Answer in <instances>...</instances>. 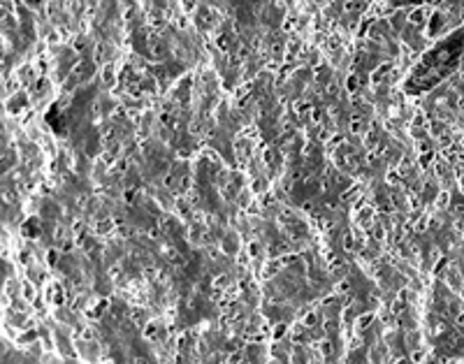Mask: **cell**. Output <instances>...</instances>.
<instances>
[{
    "label": "cell",
    "mask_w": 464,
    "mask_h": 364,
    "mask_svg": "<svg viewBox=\"0 0 464 364\" xmlns=\"http://www.w3.org/2000/svg\"><path fill=\"white\" fill-rule=\"evenodd\" d=\"M464 52V28H459L458 33L449 35L446 40L437 44L434 49H430L422 61L418 63V68L413 70L411 80L406 84V91L418 93V91H430L432 86H437L439 81H443L458 68V61Z\"/></svg>",
    "instance_id": "cell-1"
}]
</instances>
